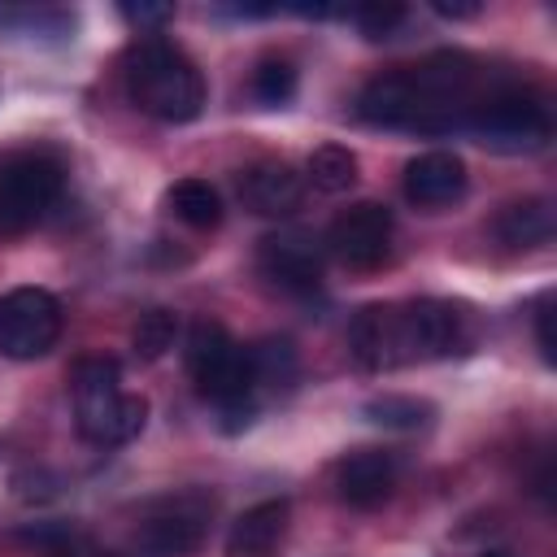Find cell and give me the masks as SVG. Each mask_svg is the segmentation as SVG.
<instances>
[{"instance_id": "cell-1", "label": "cell", "mask_w": 557, "mask_h": 557, "mask_svg": "<svg viewBox=\"0 0 557 557\" xmlns=\"http://www.w3.org/2000/svg\"><path fill=\"white\" fill-rule=\"evenodd\" d=\"M496 87L487 83V70L474 57L440 52L422 65H405L370 78L357 96V113L361 122L387 131H422V135H444L461 126L470 131L474 113Z\"/></svg>"}, {"instance_id": "cell-2", "label": "cell", "mask_w": 557, "mask_h": 557, "mask_svg": "<svg viewBox=\"0 0 557 557\" xmlns=\"http://www.w3.org/2000/svg\"><path fill=\"white\" fill-rule=\"evenodd\" d=\"M131 100L161 122H191L205 109V78L183 48L161 35H144L126 57Z\"/></svg>"}, {"instance_id": "cell-3", "label": "cell", "mask_w": 557, "mask_h": 557, "mask_svg": "<svg viewBox=\"0 0 557 557\" xmlns=\"http://www.w3.org/2000/svg\"><path fill=\"white\" fill-rule=\"evenodd\" d=\"M187 374H191L196 392L222 409L226 431H239V426L252 422V413H257V405H252V392H257L252 361H248V348H239L222 322H213V318L191 322V331H187Z\"/></svg>"}, {"instance_id": "cell-4", "label": "cell", "mask_w": 557, "mask_h": 557, "mask_svg": "<svg viewBox=\"0 0 557 557\" xmlns=\"http://www.w3.org/2000/svg\"><path fill=\"white\" fill-rule=\"evenodd\" d=\"M78 435L96 448L131 444L148 422V400L122 387V366L113 357H83L70 374Z\"/></svg>"}, {"instance_id": "cell-5", "label": "cell", "mask_w": 557, "mask_h": 557, "mask_svg": "<svg viewBox=\"0 0 557 557\" xmlns=\"http://www.w3.org/2000/svg\"><path fill=\"white\" fill-rule=\"evenodd\" d=\"M470 131L500 152H531L553 135V117L535 91H527L518 83H500L474 113Z\"/></svg>"}, {"instance_id": "cell-6", "label": "cell", "mask_w": 557, "mask_h": 557, "mask_svg": "<svg viewBox=\"0 0 557 557\" xmlns=\"http://www.w3.org/2000/svg\"><path fill=\"white\" fill-rule=\"evenodd\" d=\"M61 300L44 287H13L0 296V357L35 361L61 339Z\"/></svg>"}, {"instance_id": "cell-7", "label": "cell", "mask_w": 557, "mask_h": 557, "mask_svg": "<svg viewBox=\"0 0 557 557\" xmlns=\"http://www.w3.org/2000/svg\"><path fill=\"white\" fill-rule=\"evenodd\" d=\"M61 183H65V174L52 157H44V152L13 157L0 170V231L35 226L61 196Z\"/></svg>"}, {"instance_id": "cell-8", "label": "cell", "mask_w": 557, "mask_h": 557, "mask_svg": "<svg viewBox=\"0 0 557 557\" xmlns=\"http://www.w3.org/2000/svg\"><path fill=\"white\" fill-rule=\"evenodd\" d=\"M400 313V339H405V361H426V357H453L470 344V318L453 300H409L396 305Z\"/></svg>"}, {"instance_id": "cell-9", "label": "cell", "mask_w": 557, "mask_h": 557, "mask_svg": "<svg viewBox=\"0 0 557 557\" xmlns=\"http://www.w3.org/2000/svg\"><path fill=\"white\" fill-rule=\"evenodd\" d=\"M209 513H213V500L205 492H178L144 518L139 548L148 557H187L200 548V540L209 531Z\"/></svg>"}, {"instance_id": "cell-10", "label": "cell", "mask_w": 557, "mask_h": 557, "mask_svg": "<svg viewBox=\"0 0 557 557\" xmlns=\"http://www.w3.org/2000/svg\"><path fill=\"white\" fill-rule=\"evenodd\" d=\"M326 248L352 265V270H374L387 248H392V209L387 205H374V200H361V205H348L331 231H326Z\"/></svg>"}, {"instance_id": "cell-11", "label": "cell", "mask_w": 557, "mask_h": 557, "mask_svg": "<svg viewBox=\"0 0 557 557\" xmlns=\"http://www.w3.org/2000/svg\"><path fill=\"white\" fill-rule=\"evenodd\" d=\"M257 261H261V274L292 296H313L322 287V252L300 231H278V235L261 239Z\"/></svg>"}, {"instance_id": "cell-12", "label": "cell", "mask_w": 557, "mask_h": 557, "mask_svg": "<svg viewBox=\"0 0 557 557\" xmlns=\"http://www.w3.org/2000/svg\"><path fill=\"white\" fill-rule=\"evenodd\" d=\"M405 196L418 209H444V205L461 200L466 196V161L457 152H444V148L418 152L405 165Z\"/></svg>"}, {"instance_id": "cell-13", "label": "cell", "mask_w": 557, "mask_h": 557, "mask_svg": "<svg viewBox=\"0 0 557 557\" xmlns=\"http://www.w3.org/2000/svg\"><path fill=\"white\" fill-rule=\"evenodd\" d=\"M348 344H352V357L361 370L405 366V339H400L396 305H366L348 326Z\"/></svg>"}, {"instance_id": "cell-14", "label": "cell", "mask_w": 557, "mask_h": 557, "mask_svg": "<svg viewBox=\"0 0 557 557\" xmlns=\"http://www.w3.org/2000/svg\"><path fill=\"white\" fill-rule=\"evenodd\" d=\"M396 487V457L383 448H361L348 453L335 466V492L352 509H379Z\"/></svg>"}, {"instance_id": "cell-15", "label": "cell", "mask_w": 557, "mask_h": 557, "mask_svg": "<svg viewBox=\"0 0 557 557\" xmlns=\"http://www.w3.org/2000/svg\"><path fill=\"white\" fill-rule=\"evenodd\" d=\"M239 200L257 213V218H287L300 209L305 200V183L292 165L283 161H257L239 174Z\"/></svg>"}, {"instance_id": "cell-16", "label": "cell", "mask_w": 557, "mask_h": 557, "mask_svg": "<svg viewBox=\"0 0 557 557\" xmlns=\"http://www.w3.org/2000/svg\"><path fill=\"white\" fill-rule=\"evenodd\" d=\"M287 500H257L252 509H244L235 522H231V535H226V557H274L283 535H287Z\"/></svg>"}, {"instance_id": "cell-17", "label": "cell", "mask_w": 557, "mask_h": 557, "mask_svg": "<svg viewBox=\"0 0 557 557\" xmlns=\"http://www.w3.org/2000/svg\"><path fill=\"white\" fill-rule=\"evenodd\" d=\"M553 226H557V222H553V205H548L544 196L513 200V205H505V209L496 213V222H492L496 239L509 244V248H540V244L553 239Z\"/></svg>"}, {"instance_id": "cell-18", "label": "cell", "mask_w": 557, "mask_h": 557, "mask_svg": "<svg viewBox=\"0 0 557 557\" xmlns=\"http://www.w3.org/2000/svg\"><path fill=\"white\" fill-rule=\"evenodd\" d=\"M165 205L178 222L196 226V231H209L222 222V196L205 183V178H178L170 191H165Z\"/></svg>"}, {"instance_id": "cell-19", "label": "cell", "mask_w": 557, "mask_h": 557, "mask_svg": "<svg viewBox=\"0 0 557 557\" xmlns=\"http://www.w3.org/2000/svg\"><path fill=\"white\" fill-rule=\"evenodd\" d=\"M309 183H313L318 191H326V196L348 191V187L357 183V157H352L348 148H339V144L313 148V152H309Z\"/></svg>"}, {"instance_id": "cell-20", "label": "cell", "mask_w": 557, "mask_h": 557, "mask_svg": "<svg viewBox=\"0 0 557 557\" xmlns=\"http://www.w3.org/2000/svg\"><path fill=\"white\" fill-rule=\"evenodd\" d=\"M248 361H252V379L257 387H292L296 383V348L287 339H261L248 348Z\"/></svg>"}, {"instance_id": "cell-21", "label": "cell", "mask_w": 557, "mask_h": 557, "mask_svg": "<svg viewBox=\"0 0 557 557\" xmlns=\"http://www.w3.org/2000/svg\"><path fill=\"white\" fill-rule=\"evenodd\" d=\"M174 339H178V313L174 309H148V313H139V322L131 331L135 357H144V361L165 357L174 348Z\"/></svg>"}, {"instance_id": "cell-22", "label": "cell", "mask_w": 557, "mask_h": 557, "mask_svg": "<svg viewBox=\"0 0 557 557\" xmlns=\"http://www.w3.org/2000/svg\"><path fill=\"white\" fill-rule=\"evenodd\" d=\"M361 413H366V422H374V426L413 431V426H422V422L431 418V405L418 400V396H374V400H366Z\"/></svg>"}, {"instance_id": "cell-23", "label": "cell", "mask_w": 557, "mask_h": 557, "mask_svg": "<svg viewBox=\"0 0 557 557\" xmlns=\"http://www.w3.org/2000/svg\"><path fill=\"white\" fill-rule=\"evenodd\" d=\"M252 96L265 104V109H283L292 96H296V70L287 61H261L252 70Z\"/></svg>"}, {"instance_id": "cell-24", "label": "cell", "mask_w": 557, "mask_h": 557, "mask_svg": "<svg viewBox=\"0 0 557 557\" xmlns=\"http://www.w3.org/2000/svg\"><path fill=\"white\" fill-rule=\"evenodd\" d=\"M339 17H348L366 39H392L396 26L405 22V9L400 4H352Z\"/></svg>"}, {"instance_id": "cell-25", "label": "cell", "mask_w": 557, "mask_h": 557, "mask_svg": "<svg viewBox=\"0 0 557 557\" xmlns=\"http://www.w3.org/2000/svg\"><path fill=\"white\" fill-rule=\"evenodd\" d=\"M0 26H22L35 35H70L74 17L61 9H13V13H0Z\"/></svg>"}, {"instance_id": "cell-26", "label": "cell", "mask_w": 557, "mask_h": 557, "mask_svg": "<svg viewBox=\"0 0 557 557\" xmlns=\"http://www.w3.org/2000/svg\"><path fill=\"white\" fill-rule=\"evenodd\" d=\"M122 17L139 30H148V26H165L174 17V9L170 4H122Z\"/></svg>"}, {"instance_id": "cell-27", "label": "cell", "mask_w": 557, "mask_h": 557, "mask_svg": "<svg viewBox=\"0 0 557 557\" xmlns=\"http://www.w3.org/2000/svg\"><path fill=\"white\" fill-rule=\"evenodd\" d=\"M535 339H540L544 361L553 366V361H557V344H553V300H548V296H544L540 309H535Z\"/></svg>"}, {"instance_id": "cell-28", "label": "cell", "mask_w": 557, "mask_h": 557, "mask_svg": "<svg viewBox=\"0 0 557 557\" xmlns=\"http://www.w3.org/2000/svg\"><path fill=\"white\" fill-rule=\"evenodd\" d=\"M435 13L440 17H474L479 4H444V0H435Z\"/></svg>"}, {"instance_id": "cell-29", "label": "cell", "mask_w": 557, "mask_h": 557, "mask_svg": "<svg viewBox=\"0 0 557 557\" xmlns=\"http://www.w3.org/2000/svg\"><path fill=\"white\" fill-rule=\"evenodd\" d=\"M483 557H513V553H509V548H487Z\"/></svg>"}, {"instance_id": "cell-30", "label": "cell", "mask_w": 557, "mask_h": 557, "mask_svg": "<svg viewBox=\"0 0 557 557\" xmlns=\"http://www.w3.org/2000/svg\"><path fill=\"white\" fill-rule=\"evenodd\" d=\"M109 557H117V553H109Z\"/></svg>"}]
</instances>
